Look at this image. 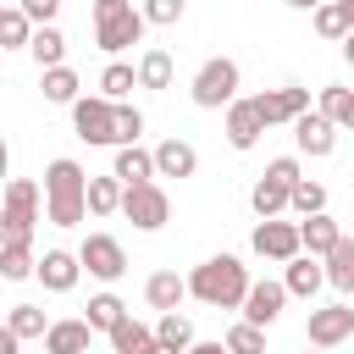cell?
Returning a JSON list of instances; mask_svg holds the SVG:
<instances>
[{
    "label": "cell",
    "instance_id": "9c48e42d",
    "mask_svg": "<svg viewBox=\"0 0 354 354\" xmlns=\"http://www.w3.org/2000/svg\"><path fill=\"white\" fill-rule=\"evenodd\" d=\"M77 260H83V271L100 277V282H122V271H127V249H122L111 232H88L83 249H77Z\"/></svg>",
    "mask_w": 354,
    "mask_h": 354
},
{
    "label": "cell",
    "instance_id": "4316f807",
    "mask_svg": "<svg viewBox=\"0 0 354 354\" xmlns=\"http://www.w3.org/2000/svg\"><path fill=\"white\" fill-rule=\"evenodd\" d=\"M83 321H88L94 332H116V326L127 321V304H122L116 293H94V299H88V315H83Z\"/></svg>",
    "mask_w": 354,
    "mask_h": 354
},
{
    "label": "cell",
    "instance_id": "d6a6232c",
    "mask_svg": "<svg viewBox=\"0 0 354 354\" xmlns=\"http://www.w3.org/2000/svg\"><path fill=\"white\" fill-rule=\"evenodd\" d=\"M33 33H39V28L22 17V6H6V11H0V44H6V50H22V44H33Z\"/></svg>",
    "mask_w": 354,
    "mask_h": 354
},
{
    "label": "cell",
    "instance_id": "b9f144b4",
    "mask_svg": "<svg viewBox=\"0 0 354 354\" xmlns=\"http://www.w3.org/2000/svg\"><path fill=\"white\" fill-rule=\"evenodd\" d=\"M177 17H183V0H149V6H144V22H160V28H166V22H177Z\"/></svg>",
    "mask_w": 354,
    "mask_h": 354
},
{
    "label": "cell",
    "instance_id": "f546056e",
    "mask_svg": "<svg viewBox=\"0 0 354 354\" xmlns=\"http://www.w3.org/2000/svg\"><path fill=\"white\" fill-rule=\"evenodd\" d=\"M315 111H321L326 122H337V127H354V88L326 83V88H321V100H315Z\"/></svg>",
    "mask_w": 354,
    "mask_h": 354
},
{
    "label": "cell",
    "instance_id": "5bb4252c",
    "mask_svg": "<svg viewBox=\"0 0 354 354\" xmlns=\"http://www.w3.org/2000/svg\"><path fill=\"white\" fill-rule=\"evenodd\" d=\"M282 304H288V288H282V282H254L249 299H243V321L266 332V326L282 315Z\"/></svg>",
    "mask_w": 354,
    "mask_h": 354
},
{
    "label": "cell",
    "instance_id": "d6986e66",
    "mask_svg": "<svg viewBox=\"0 0 354 354\" xmlns=\"http://www.w3.org/2000/svg\"><path fill=\"white\" fill-rule=\"evenodd\" d=\"M88 337H94V326H88L83 315H66V321H55V326H50L44 354H88Z\"/></svg>",
    "mask_w": 354,
    "mask_h": 354
},
{
    "label": "cell",
    "instance_id": "836d02e7",
    "mask_svg": "<svg viewBox=\"0 0 354 354\" xmlns=\"http://www.w3.org/2000/svg\"><path fill=\"white\" fill-rule=\"evenodd\" d=\"M77 88H83V83H77V72H72V66L44 72V100H50V105H77V100H83Z\"/></svg>",
    "mask_w": 354,
    "mask_h": 354
},
{
    "label": "cell",
    "instance_id": "2e32d148",
    "mask_svg": "<svg viewBox=\"0 0 354 354\" xmlns=\"http://www.w3.org/2000/svg\"><path fill=\"white\" fill-rule=\"evenodd\" d=\"M260 133H266V122H260L254 100L227 105V144H232V149H254V144H260Z\"/></svg>",
    "mask_w": 354,
    "mask_h": 354
},
{
    "label": "cell",
    "instance_id": "277c9868",
    "mask_svg": "<svg viewBox=\"0 0 354 354\" xmlns=\"http://www.w3.org/2000/svg\"><path fill=\"white\" fill-rule=\"evenodd\" d=\"M33 221H39V183L33 177H11L6 183V210H0L6 243H33Z\"/></svg>",
    "mask_w": 354,
    "mask_h": 354
},
{
    "label": "cell",
    "instance_id": "5b68a950",
    "mask_svg": "<svg viewBox=\"0 0 354 354\" xmlns=\"http://www.w3.org/2000/svg\"><path fill=\"white\" fill-rule=\"evenodd\" d=\"M194 105H205V111H221V105H238V61H227V55H210L199 72H194Z\"/></svg>",
    "mask_w": 354,
    "mask_h": 354
},
{
    "label": "cell",
    "instance_id": "1f68e13d",
    "mask_svg": "<svg viewBox=\"0 0 354 354\" xmlns=\"http://www.w3.org/2000/svg\"><path fill=\"white\" fill-rule=\"evenodd\" d=\"M326 282L337 293H354V238H343L332 254H326Z\"/></svg>",
    "mask_w": 354,
    "mask_h": 354
},
{
    "label": "cell",
    "instance_id": "9a60e30c",
    "mask_svg": "<svg viewBox=\"0 0 354 354\" xmlns=\"http://www.w3.org/2000/svg\"><path fill=\"white\" fill-rule=\"evenodd\" d=\"M111 177L122 183V188H144V183H155L160 171H155V149H116V160H111Z\"/></svg>",
    "mask_w": 354,
    "mask_h": 354
},
{
    "label": "cell",
    "instance_id": "f1b7e54d",
    "mask_svg": "<svg viewBox=\"0 0 354 354\" xmlns=\"http://www.w3.org/2000/svg\"><path fill=\"white\" fill-rule=\"evenodd\" d=\"M155 337H160V348H171V354H188V348L199 343L188 315H160V321H155Z\"/></svg>",
    "mask_w": 354,
    "mask_h": 354
},
{
    "label": "cell",
    "instance_id": "ba28073f",
    "mask_svg": "<svg viewBox=\"0 0 354 354\" xmlns=\"http://www.w3.org/2000/svg\"><path fill=\"white\" fill-rule=\"evenodd\" d=\"M249 243H254V254H260V260H277V266H293V260L304 254L299 221H260Z\"/></svg>",
    "mask_w": 354,
    "mask_h": 354
},
{
    "label": "cell",
    "instance_id": "8992f818",
    "mask_svg": "<svg viewBox=\"0 0 354 354\" xmlns=\"http://www.w3.org/2000/svg\"><path fill=\"white\" fill-rule=\"evenodd\" d=\"M72 127L83 144H116V105L105 94H83L72 105Z\"/></svg>",
    "mask_w": 354,
    "mask_h": 354
},
{
    "label": "cell",
    "instance_id": "7c38bea8",
    "mask_svg": "<svg viewBox=\"0 0 354 354\" xmlns=\"http://www.w3.org/2000/svg\"><path fill=\"white\" fill-rule=\"evenodd\" d=\"M293 144H299V155L326 160V155L337 149V122H326L321 111H310V116H299V122H293Z\"/></svg>",
    "mask_w": 354,
    "mask_h": 354
},
{
    "label": "cell",
    "instance_id": "44dd1931",
    "mask_svg": "<svg viewBox=\"0 0 354 354\" xmlns=\"http://www.w3.org/2000/svg\"><path fill=\"white\" fill-rule=\"evenodd\" d=\"M249 205H254V216L260 221H277L288 205H293V188H282V183H271V177H260L254 188H249Z\"/></svg>",
    "mask_w": 354,
    "mask_h": 354
},
{
    "label": "cell",
    "instance_id": "d590c367",
    "mask_svg": "<svg viewBox=\"0 0 354 354\" xmlns=\"http://www.w3.org/2000/svg\"><path fill=\"white\" fill-rule=\"evenodd\" d=\"M315 33H321V39H348V33H354L348 6H343V0H337V6H321V11H315Z\"/></svg>",
    "mask_w": 354,
    "mask_h": 354
},
{
    "label": "cell",
    "instance_id": "52a82bcc",
    "mask_svg": "<svg viewBox=\"0 0 354 354\" xmlns=\"http://www.w3.org/2000/svg\"><path fill=\"white\" fill-rule=\"evenodd\" d=\"M122 216H127L138 232H160V227L171 221V199H166V188H160V183H144V188H127Z\"/></svg>",
    "mask_w": 354,
    "mask_h": 354
},
{
    "label": "cell",
    "instance_id": "f6af8a7d",
    "mask_svg": "<svg viewBox=\"0 0 354 354\" xmlns=\"http://www.w3.org/2000/svg\"><path fill=\"white\" fill-rule=\"evenodd\" d=\"M343 61H348V66H354V33H348V39H343Z\"/></svg>",
    "mask_w": 354,
    "mask_h": 354
},
{
    "label": "cell",
    "instance_id": "ee69618b",
    "mask_svg": "<svg viewBox=\"0 0 354 354\" xmlns=\"http://www.w3.org/2000/svg\"><path fill=\"white\" fill-rule=\"evenodd\" d=\"M188 354H227V343H194Z\"/></svg>",
    "mask_w": 354,
    "mask_h": 354
},
{
    "label": "cell",
    "instance_id": "8d00e7d4",
    "mask_svg": "<svg viewBox=\"0 0 354 354\" xmlns=\"http://www.w3.org/2000/svg\"><path fill=\"white\" fill-rule=\"evenodd\" d=\"M288 210H299V216H304V221H310V216H326V188H321V183H310V177H304V183H299V188H293V205H288Z\"/></svg>",
    "mask_w": 354,
    "mask_h": 354
},
{
    "label": "cell",
    "instance_id": "484cf974",
    "mask_svg": "<svg viewBox=\"0 0 354 354\" xmlns=\"http://www.w3.org/2000/svg\"><path fill=\"white\" fill-rule=\"evenodd\" d=\"M122 199H127V188H122L111 171H105V177H88V210H94V216H116Z\"/></svg>",
    "mask_w": 354,
    "mask_h": 354
},
{
    "label": "cell",
    "instance_id": "f35d334b",
    "mask_svg": "<svg viewBox=\"0 0 354 354\" xmlns=\"http://www.w3.org/2000/svg\"><path fill=\"white\" fill-rule=\"evenodd\" d=\"M144 133V111L138 105H116V149H133Z\"/></svg>",
    "mask_w": 354,
    "mask_h": 354
},
{
    "label": "cell",
    "instance_id": "4dcf8cb0",
    "mask_svg": "<svg viewBox=\"0 0 354 354\" xmlns=\"http://www.w3.org/2000/svg\"><path fill=\"white\" fill-rule=\"evenodd\" d=\"M138 88H171V55L160 44L138 55Z\"/></svg>",
    "mask_w": 354,
    "mask_h": 354
},
{
    "label": "cell",
    "instance_id": "7bdbcfd3",
    "mask_svg": "<svg viewBox=\"0 0 354 354\" xmlns=\"http://www.w3.org/2000/svg\"><path fill=\"white\" fill-rule=\"evenodd\" d=\"M22 348V337H11V332H0V354H17Z\"/></svg>",
    "mask_w": 354,
    "mask_h": 354
},
{
    "label": "cell",
    "instance_id": "7402d4cb",
    "mask_svg": "<svg viewBox=\"0 0 354 354\" xmlns=\"http://www.w3.org/2000/svg\"><path fill=\"white\" fill-rule=\"evenodd\" d=\"M321 282H326V266H315V254H299V260L288 266V277H282V288H288L293 299H315Z\"/></svg>",
    "mask_w": 354,
    "mask_h": 354
},
{
    "label": "cell",
    "instance_id": "60d3db41",
    "mask_svg": "<svg viewBox=\"0 0 354 354\" xmlns=\"http://www.w3.org/2000/svg\"><path fill=\"white\" fill-rule=\"evenodd\" d=\"M22 6V17L28 22H39V28H55V11H61V0H17Z\"/></svg>",
    "mask_w": 354,
    "mask_h": 354
},
{
    "label": "cell",
    "instance_id": "603a6c76",
    "mask_svg": "<svg viewBox=\"0 0 354 354\" xmlns=\"http://www.w3.org/2000/svg\"><path fill=\"white\" fill-rule=\"evenodd\" d=\"M111 348H116V354H155V348H160V337H155V326H144V321H133V315H127V321L111 332Z\"/></svg>",
    "mask_w": 354,
    "mask_h": 354
},
{
    "label": "cell",
    "instance_id": "3957f363",
    "mask_svg": "<svg viewBox=\"0 0 354 354\" xmlns=\"http://www.w3.org/2000/svg\"><path fill=\"white\" fill-rule=\"evenodd\" d=\"M94 39H100L105 55L138 44V39H144V11L127 6V0H94Z\"/></svg>",
    "mask_w": 354,
    "mask_h": 354
},
{
    "label": "cell",
    "instance_id": "d4e9b609",
    "mask_svg": "<svg viewBox=\"0 0 354 354\" xmlns=\"http://www.w3.org/2000/svg\"><path fill=\"white\" fill-rule=\"evenodd\" d=\"M138 88V66H122V61H111L105 72H100V94L111 100V105H127V94Z\"/></svg>",
    "mask_w": 354,
    "mask_h": 354
},
{
    "label": "cell",
    "instance_id": "6da1fadb",
    "mask_svg": "<svg viewBox=\"0 0 354 354\" xmlns=\"http://www.w3.org/2000/svg\"><path fill=\"white\" fill-rule=\"evenodd\" d=\"M249 266L238 260V254H210L205 266H194V277H188V299H199V304H210V310H243V299H249Z\"/></svg>",
    "mask_w": 354,
    "mask_h": 354
},
{
    "label": "cell",
    "instance_id": "e0dca14e",
    "mask_svg": "<svg viewBox=\"0 0 354 354\" xmlns=\"http://www.w3.org/2000/svg\"><path fill=\"white\" fill-rule=\"evenodd\" d=\"M155 171L160 177H194L199 171V149L188 138H166V144H155Z\"/></svg>",
    "mask_w": 354,
    "mask_h": 354
},
{
    "label": "cell",
    "instance_id": "e575fe53",
    "mask_svg": "<svg viewBox=\"0 0 354 354\" xmlns=\"http://www.w3.org/2000/svg\"><path fill=\"white\" fill-rule=\"evenodd\" d=\"M0 277H6V282L39 277V260H33V249H28V243H6V249H0Z\"/></svg>",
    "mask_w": 354,
    "mask_h": 354
},
{
    "label": "cell",
    "instance_id": "7dc6e473",
    "mask_svg": "<svg viewBox=\"0 0 354 354\" xmlns=\"http://www.w3.org/2000/svg\"><path fill=\"white\" fill-rule=\"evenodd\" d=\"M315 354H321V348H315Z\"/></svg>",
    "mask_w": 354,
    "mask_h": 354
},
{
    "label": "cell",
    "instance_id": "bcb514c9",
    "mask_svg": "<svg viewBox=\"0 0 354 354\" xmlns=\"http://www.w3.org/2000/svg\"><path fill=\"white\" fill-rule=\"evenodd\" d=\"M155 354H171V348H155Z\"/></svg>",
    "mask_w": 354,
    "mask_h": 354
},
{
    "label": "cell",
    "instance_id": "cb8c5ba5",
    "mask_svg": "<svg viewBox=\"0 0 354 354\" xmlns=\"http://www.w3.org/2000/svg\"><path fill=\"white\" fill-rule=\"evenodd\" d=\"M28 55H33L44 72L66 66V61H61V55H66V33H61V28H39V33H33V44H28Z\"/></svg>",
    "mask_w": 354,
    "mask_h": 354
},
{
    "label": "cell",
    "instance_id": "30bf717a",
    "mask_svg": "<svg viewBox=\"0 0 354 354\" xmlns=\"http://www.w3.org/2000/svg\"><path fill=\"white\" fill-rule=\"evenodd\" d=\"M254 111H260V122L266 127H293L299 116H310V88H299V83H288V88H266V94H254Z\"/></svg>",
    "mask_w": 354,
    "mask_h": 354
},
{
    "label": "cell",
    "instance_id": "ffe728a7",
    "mask_svg": "<svg viewBox=\"0 0 354 354\" xmlns=\"http://www.w3.org/2000/svg\"><path fill=\"white\" fill-rule=\"evenodd\" d=\"M299 238H304V254L326 260V254L343 243V227H337L332 216H310V221H299Z\"/></svg>",
    "mask_w": 354,
    "mask_h": 354
},
{
    "label": "cell",
    "instance_id": "74e56055",
    "mask_svg": "<svg viewBox=\"0 0 354 354\" xmlns=\"http://www.w3.org/2000/svg\"><path fill=\"white\" fill-rule=\"evenodd\" d=\"M221 343H227V354H266V332H260V326H249V321H238Z\"/></svg>",
    "mask_w": 354,
    "mask_h": 354
},
{
    "label": "cell",
    "instance_id": "83f0119b",
    "mask_svg": "<svg viewBox=\"0 0 354 354\" xmlns=\"http://www.w3.org/2000/svg\"><path fill=\"white\" fill-rule=\"evenodd\" d=\"M50 326L55 321H44L39 304H11V315H6V332L11 337H50Z\"/></svg>",
    "mask_w": 354,
    "mask_h": 354
},
{
    "label": "cell",
    "instance_id": "8fae6325",
    "mask_svg": "<svg viewBox=\"0 0 354 354\" xmlns=\"http://www.w3.org/2000/svg\"><path fill=\"white\" fill-rule=\"evenodd\" d=\"M304 332H310V343H315V348H337L343 337H354V310H348V304H326V310H310Z\"/></svg>",
    "mask_w": 354,
    "mask_h": 354
},
{
    "label": "cell",
    "instance_id": "7a4b0ae2",
    "mask_svg": "<svg viewBox=\"0 0 354 354\" xmlns=\"http://www.w3.org/2000/svg\"><path fill=\"white\" fill-rule=\"evenodd\" d=\"M44 216L50 227H77L88 216V171L66 155L44 166Z\"/></svg>",
    "mask_w": 354,
    "mask_h": 354
},
{
    "label": "cell",
    "instance_id": "4fadbf2b",
    "mask_svg": "<svg viewBox=\"0 0 354 354\" xmlns=\"http://www.w3.org/2000/svg\"><path fill=\"white\" fill-rule=\"evenodd\" d=\"M77 277H83V260H77V254H66V249H44V254H39V282H44L50 293H72Z\"/></svg>",
    "mask_w": 354,
    "mask_h": 354
},
{
    "label": "cell",
    "instance_id": "ab89813d",
    "mask_svg": "<svg viewBox=\"0 0 354 354\" xmlns=\"http://www.w3.org/2000/svg\"><path fill=\"white\" fill-rule=\"evenodd\" d=\"M266 177L282 183V188H299V183H304V177H299V155H277V160L266 166Z\"/></svg>",
    "mask_w": 354,
    "mask_h": 354
},
{
    "label": "cell",
    "instance_id": "ac0fdd59",
    "mask_svg": "<svg viewBox=\"0 0 354 354\" xmlns=\"http://www.w3.org/2000/svg\"><path fill=\"white\" fill-rule=\"evenodd\" d=\"M144 299H149V310L177 315V304L188 299V277H177V271H155V277L144 282Z\"/></svg>",
    "mask_w": 354,
    "mask_h": 354
}]
</instances>
